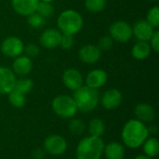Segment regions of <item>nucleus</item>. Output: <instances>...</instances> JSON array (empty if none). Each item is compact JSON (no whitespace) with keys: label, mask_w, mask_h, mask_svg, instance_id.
<instances>
[{"label":"nucleus","mask_w":159,"mask_h":159,"mask_svg":"<svg viewBox=\"0 0 159 159\" xmlns=\"http://www.w3.org/2000/svg\"><path fill=\"white\" fill-rule=\"evenodd\" d=\"M149 136V129L138 119L129 120L122 129V140L126 146L131 149L139 148Z\"/></svg>","instance_id":"obj_1"},{"label":"nucleus","mask_w":159,"mask_h":159,"mask_svg":"<svg viewBox=\"0 0 159 159\" xmlns=\"http://www.w3.org/2000/svg\"><path fill=\"white\" fill-rule=\"evenodd\" d=\"M83 23L81 14L74 9H66L62 11L57 20L58 30L63 34H76L82 29Z\"/></svg>","instance_id":"obj_2"},{"label":"nucleus","mask_w":159,"mask_h":159,"mask_svg":"<svg viewBox=\"0 0 159 159\" xmlns=\"http://www.w3.org/2000/svg\"><path fill=\"white\" fill-rule=\"evenodd\" d=\"M104 143L99 137L89 136L82 139L76 147L77 159H100L103 154Z\"/></svg>","instance_id":"obj_3"},{"label":"nucleus","mask_w":159,"mask_h":159,"mask_svg":"<svg viewBox=\"0 0 159 159\" xmlns=\"http://www.w3.org/2000/svg\"><path fill=\"white\" fill-rule=\"evenodd\" d=\"M73 98L75 102L77 110L84 113L94 110L100 102V94L98 90L88 86H82L75 90Z\"/></svg>","instance_id":"obj_4"},{"label":"nucleus","mask_w":159,"mask_h":159,"mask_svg":"<svg viewBox=\"0 0 159 159\" xmlns=\"http://www.w3.org/2000/svg\"><path fill=\"white\" fill-rule=\"evenodd\" d=\"M54 113L61 118H72L77 112V107L73 97L68 95H59L52 101Z\"/></svg>","instance_id":"obj_5"},{"label":"nucleus","mask_w":159,"mask_h":159,"mask_svg":"<svg viewBox=\"0 0 159 159\" xmlns=\"http://www.w3.org/2000/svg\"><path fill=\"white\" fill-rule=\"evenodd\" d=\"M109 33L113 40L119 43H126L129 41L133 35L132 27L125 20H116L113 22L109 28Z\"/></svg>","instance_id":"obj_6"},{"label":"nucleus","mask_w":159,"mask_h":159,"mask_svg":"<svg viewBox=\"0 0 159 159\" xmlns=\"http://www.w3.org/2000/svg\"><path fill=\"white\" fill-rule=\"evenodd\" d=\"M0 50L7 57L16 58L22 54L24 50V44L22 40L17 36H8L1 43Z\"/></svg>","instance_id":"obj_7"},{"label":"nucleus","mask_w":159,"mask_h":159,"mask_svg":"<svg viewBox=\"0 0 159 159\" xmlns=\"http://www.w3.org/2000/svg\"><path fill=\"white\" fill-rule=\"evenodd\" d=\"M67 149V142L61 135H50L46 138L44 142V150L49 155L60 156Z\"/></svg>","instance_id":"obj_8"},{"label":"nucleus","mask_w":159,"mask_h":159,"mask_svg":"<svg viewBox=\"0 0 159 159\" xmlns=\"http://www.w3.org/2000/svg\"><path fill=\"white\" fill-rule=\"evenodd\" d=\"M16 75L7 67L0 66V94L7 95L14 89Z\"/></svg>","instance_id":"obj_9"},{"label":"nucleus","mask_w":159,"mask_h":159,"mask_svg":"<svg viewBox=\"0 0 159 159\" xmlns=\"http://www.w3.org/2000/svg\"><path fill=\"white\" fill-rule=\"evenodd\" d=\"M61 34H62L58 29L48 28L41 34L39 42L41 46L44 47L45 48L52 49L60 46Z\"/></svg>","instance_id":"obj_10"},{"label":"nucleus","mask_w":159,"mask_h":159,"mask_svg":"<svg viewBox=\"0 0 159 159\" xmlns=\"http://www.w3.org/2000/svg\"><path fill=\"white\" fill-rule=\"evenodd\" d=\"M122 101H123V95L116 89H110L106 90L101 98L102 105L107 110L116 109L118 106H120Z\"/></svg>","instance_id":"obj_11"},{"label":"nucleus","mask_w":159,"mask_h":159,"mask_svg":"<svg viewBox=\"0 0 159 159\" xmlns=\"http://www.w3.org/2000/svg\"><path fill=\"white\" fill-rule=\"evenodd\" d=\"M62 82L67 89L75 91L83 86L84 79L78 70L70 68L64 71L62 75Z\"/></svg>","instance_id":"obj_12"},{"label":"nucleus","mask_w":159,"mask_h":159,"mask_svg":"<svg viewBox=\"0 0 159 159\" xmlns=\"http://www.w3.org/2000/svg\"><path fill=\"white\" fill-rule=\"evenodd\" d=\"M101 56H102V51L99 49V48L96 45H91V44L83 46L78 52V57L80 61L88 64H92L99 61Z\"/></svg>","instance_id":"obj_13"},{"label":"nucleus","mask_w":159,"mask_h":159,"mask_svg":"<svg viewBox=\"0 0 159 159\" xmlns=\"http://www.w3.org/2000/svg\"><path fill=\"white\" fill-rule=\"evenodd\" d=\"M155 32V28H153L146 20H139L135 22L134 26L132 27V34L139 41L148 42L153 34Z\"/></svg>","instance_id":"obj_14"},{"label":"nucleus","mask_w":159,"mask_h":159,"mask_svg":"<svg viewBox=\"0 0 159 159\" xmlns=\"http://www.w3.org/2000/svg\"><path fill=\"white\" fill-rule=\"evenodd\" d=\"M108 79L107 73L102 69H95L89 72L86 77V84L91 89H98L103 87Z\"/></svg>","instance_id":"obj_15"},{"label":"nucleus","mask_w":159,"mask_h":159,"mask_svg":"<svg viewBox=\"0 0 159 159\" xmlns=\"http://www.w3.org/2000/svg\"><path fill=\"white\" fill-rule=\"evenodd\" d=\"M33 70V61L32 59L24 56L16 57L12 63V71L15 75L20 76H25L31 73Z\"/></svg>","instance_id":"obj_16"},{"label":"nucleus","mask_w":159,"mask_h":159,"mask_svg":"<svg viewBox=\"0 0 159 159\" xmlns=\"http://www.w3.org/2000/svg\"><path fill=\"white\" fill-rule=\"evenodd\" d=\"M39 0H11V5L16 13L21 16H29L36 11Z\"/></svg>","instance_id":"obj_17"},{"label":"nucleus","mask_w":159,"mask_h":159,"mask_svg":"<svg viewBox=\"0 0 159 159\" xmlns=\"http://www.w3.org/2000/svg\"><path fill=\"white\" fill-rule=\"evenodd\" d=\"M134 114L139 121L144 123L153 122L157 116L156 110L154 107L148 103H140L135 107Z\"/></svg>","instance_id":"obj_18"},{"label":"nucleus","mask_w":159,"mask_h":159,"mask_svg":"<svg viewBox=\"0 0 159 159\" xmlns=\"http://www.w3.org/2000/svg\"><path fill=\"white\" fill-rule=\"evenodd\" d=\"M103 154L107 159H123L125 157V149L121 143L113 142L104 145Z\"/></svg>","instance_id":"obj_19"},{"label":"nucleus","mask_w":159,"mask_h":159,"mask_svg":"<svg viewBox=\"0 0 159 159\" xmlns=\"http://www.w3.org/2000/svg\"><path fill=\"white\" fill-rule=\"evenodd\" d=\"M151 50H152V48L148 42L139 41L138 43H136L133 46V48L131 49V54L134 59H136L138 61H143L149 57Z\"/></svg>","instance_id":"obj_20"},{"label":"nucleus","mask_w":159,"mask_h":159,"mask_svg":"<svg viewBox=\"0 0 159 159\" xmlns=\"http://www.w3.org/2000/svg\"><path fill=\"white\" fill-rule=\"evenodd\" d=\"M143 152L149 157H156L159 154V142L157 138H147L143 143Z\"/></svg>","instance_id":"obj_21"},{"label":"nucleus","mask_w":159,"mask_h":159,"mask_svg":"<svg viewBox=\"0 0 159 159\" xmlns=\"http://www.w3.org/2000/svg\"><path fill=\"white\" fill-rule=\"evenodd\" d=\"M105 130V125L103 121L100 118H93L89 123V132L90 136L93 137H99L104 133Z\"/></svg>","instance_id":"obj_22"},{"label":"nucleus","mask_w":159,"mask_h":159,"mask_svg":"<svg viewBox=\"0 0 159 159\" xmlns=\"http://www.w3.org/2000/svg\"><path fill=\"white\" fill-rule=\"evenodd\" d=\"M7 95H8V102L12 106L16 108H21L25 105V102H26L25 94L16 89H13Z\"/></svg>","instance_id":"obj_23"},{"label":"nucleus","mask_w":159,"mask_h":159,"mask_svg":"<svg viewBox=\"0 0 159 159\" xmlns=\"http://www.w3.org/2000/svg\"><path fill=\"white\" fill-rule=\"evenodd\" d=\"M33 87H34L33 80H31L30 78L21 76L20 78L16 79L14 89H16V90L23 93V94H27L32 90Z\"/></svg>","instance_id":"obj_24"},{"label":"nucleus","mask_w":159,"mask_h":159,"mask_svg":"<svg viewBox=\"0 0 159 159\" xmlns=\"http://www.w3.org/2000/svg\"><path fill=\"white\" fill-rule=\"evenodd\" d=\"M35 12H37L39 15H41L45 19L46 18H50L54 13V7L51 5V3L39 1Z\"/></svg>","instance_id":"obj_25"},{"label":"nucleus","mask_w":159,"mask_h":159,"mask_svg":"<svg viewBox=\"0 0 159 159\" xmlns=\"http://www.w3.org/2000/svg\"><path fill=\"white\" fill-rule=\"evenodd\" d=\"M86 8L93 13L102 11L106 7V0H85Z\"/></svg>","instance_id":"obj_26"},{"label":"nucleus","mask_w":159,"mask_h":159,"mask_svg":"<svg viewBox=\"0 0 159 159\" xmlns=\"http://www.w3.org/2000/svg\"><path fill=\"white\" fill-rule=\"evenodd\" d=\"M146 21L153 27L157 28L159 26V7L157 6L150 8L146 15Z\"/></svg>","instance_id":"obj_27"},{"label":"nucleus","mask_w":159,"mask_h":159,"mask_svg":"<svg viewBox=\"0 0 159 159\" xmlns=\"http://www.w3.org/2000/svg\"><path fill=\"white\" fill-rule=\"evenodd\" d=\"M69 130L74 135H81L85 130V123L81 119H72L69 123Z\"/></svg>","instance_id":"obj_28"},{"label":"nucleus","mask_w":159,"mask_h":159,"mask_svg":"<svg viewBox=\"0 0 159 159\" xmlns=\"http://www.w3.org/2000/svg\"><path fill=\"white\" fill-rule=\"evenodd\" d=\"M27 22L32 28H40L45 24V18H43L37 12H34L27 16Z\"/></svg>","instance_id":"obj_29"},{"label":"nucleus","mask_w":159,"mask_h":159,"mask_svg":"<svg viewBox=\"0 0 159 159\" xmlns=\"http://www.w3.org/2000/svg\"><path fill=\"white\" fill-rule=\"evenodd\" d=\"M114 45V40L110 35H104L102 37H101L98 41V45L97 47L99 48V49L102 50H109L113 48Z\"/></svg>","instance_id":"obj_30"},{"label":"nucleus","mask_w":159,"mask_h":159,"mask_svg":"<svg viewBox=\"0 0 159 159\" xmlns=\"http://www.w3.org/2000/svg\"><path fill=\"white\" fill-rule=\"evenodd\" d=\"M75 43V39H74V35H70V34H61V42H60V46L62 49H70L73 48Z\"/></svg>","instance_id":"obj_31"},{"label":"nucleus","mask_w":159,"mask_h":159,"mask_svg":"<svg viewBox=\"0 0 159 159\" xmlns=\"http://www.w3.org/2000/svg\"><path fill=\"white\" fill-rule=\"evenodd\" d=\"M23 51L25 52L26 56L31 58V59L37 57L39 55V53H40V49H39L38 46L35 45V44H33V43L28 44L26 47L24 46V50Z\"/></svg>","instance_id":"obj_32"},{"label":"nucleus","mask_w":159,"mask_h":159,"mask_svg":"<svg viewBox=\"0 0 159 159\" xmlns=\"http://www.w3.org/2000/svg\"><path fill=\"white\" fill-rule=\"evenodd\" d=\"M150 41V47L151 48L156 52V53H158L159 51V31L158 30H156L151 37V39L149 40Z\"/></svg>","instance_id":"obj_33"},{"label":"nucleus","mask_w":159,"mask_h":159,"mask_svg":"<svg viewBox=\"0 0 159 159\" xmlns=\"http://www.w3.org/2000/svg\"><path fill=\"white\" fill-rule=\"evenodd\" d=\"M32 157L34 159H43L45 157V150L36 148L32 152Z\"/></svg>","instance_id":"obj_34"},{"label":"nucleus","mask_w":159,"mask_h":159,"mask_svg":"<svg viewBox=\"0 0 159 159\" xmlns=\"http://www.w3.org/2000/svg\"><path fill=\"white\" fill-rule=\"evenodd\" d=\"M134 159H153L152 157H149L145 155H142V156H138L137 157H135Z\"/></svg>","instance_id":"obj_35"},{"label":"nucleus","mask_w":159,"mask_h":159,"mask_svg":"<svg viewBox=\"0 0 159 159\" xmlns=\"http://www.w3.org/2000/svg\"><path fill=\"white\" fill-rule=\"evenodd\" d=\"M39 1H43V2H48V3H51V2H53L54 0H39Z\"/></svg>","instance_id":"obj_36"},{"label":"nucleus","mask_w":159,"mask_h":159,"mask_svg":"<svg viewBox=\"0 0 159 159\" xmlns=\"http://www.w3.org/2000/svg\"><path fill=\"white\" fill-rule=\"evenodd\" d=\"M147 1H151V2H155V1H157V0H147Z\"/></svg>","instance_id":"obj_37"}]
</instances>
